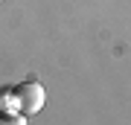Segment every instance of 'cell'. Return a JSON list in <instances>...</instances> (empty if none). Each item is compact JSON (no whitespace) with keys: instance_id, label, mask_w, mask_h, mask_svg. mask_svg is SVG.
<instances>
[{"instance_id":"cell-1","label":"cell","mask_w":131,"mask_h":125,"mask_svg":"<svg viewBox=\"0 0 131 125\" xmlns=\"http://www.w3.org/2000/svg\"><path fill=\"white\" fill-rule=\"evenodd\" d=\"M15 96H18V111L24 116H35L38 111L44 108V99H47V93L38 82H24L15 87Z\"/></svg>"},{"instance_id":"cell-2","label":"cell","mask_w":131,"mask_h":125,"mask_svg":"<svg viewBox=\"0 0 131 125\" xmlns=\"http://www.w3.org/2000/svg\"><path fill=\"white\" fill-rule=\"evenodd\" d=\"M6 111H18V96H15V87L12 90H0V113Z\"/></svg>"},{"instance_id":"cell-3","label":"cell","mask_w":131,"mask_h":125,"mask_svg":"<svg viewBox=\"0 0 131 125\" xmlns=\"http://www.w3.org/2000/svg\"><path fill=\"white\" fill-rule=\"evenodd\" d=\"M29 119V116H24L20 111H6V113H0V125H6V122H15V125H24Z\"/></svg>"}]
</instances>
